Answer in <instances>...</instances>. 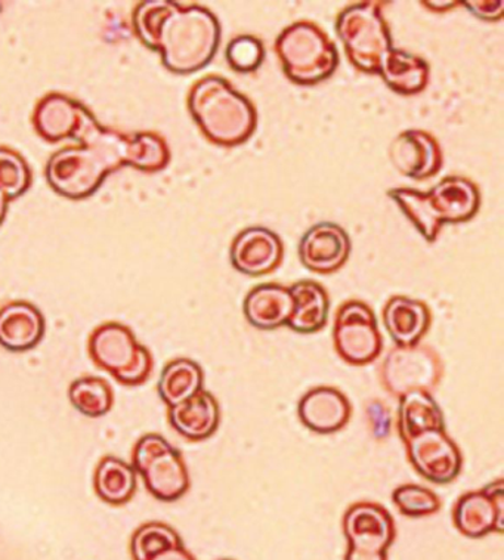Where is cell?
Listing matches in <instances>:
<instances>
[{"instance_id": "d6986e66", "label": "cell", "mask_w": 504, "mask_h": 560, "mask_svg": "<svg viewBox=\"0 0 504 560\" xmlns=\"http://www.w3.org/2000/svg\"><path fill=\"white\" fill-rule=\"evenodd\" d=\"M384 324L397 347H415L430 331V306L418 299L392 296L384 307Z\"/></svg>"}, {"instance_id": "8d00e7d4", "label": "cell", "mask_w": 504, "mask_h": 560, "mask_svg": "<svg viewBox=\"0 0 504 560\" xmlns=\"http://www.w3.org/2000/svg\"><path fill=\"white\" fill-rule=\"evenodd\" d=\"M423 5L432 11H448L459 5V2H423Z\"/></svg>"}, {"instance_id": "7a4b0ae2", "label": "cell", "mask_w": 504, "mask_h": 560, "mask_svg": "<svg viewBox=\"0 0 504 560\" xmlns=\"http://www.w3.org/2000/svg\"><path fill=\"white\" fill-rule=\"evenodd\" d=\"M133 25L142 44L161 52L176 74H191L212 62L221 44V24L208 8L171 0H146L137 7Z\"/></svg>"}, {"instance_id": "2e32d148", "label": "cell", "mask_w": 504, "mask_h": 560, "mask_svg": "<svg viewBox=\"0 0 504 560\" xmlns=\"http://www.w3.org/2000/svg\"><path fill=\"white\" fill-rule=\"evenodd\" d=\"M352 244L350 235L333 222H320L310 226L301 240L302 265L317 273L339 271L350 259Z\"/></svg>"}, {"instance_id": "9c48e42d", "label": "cell", "mask_w": 504, "mask_h": 560, "mask_svg": "<svg viewBox=\"0 0 504 560\" xmlns=\"http://www.w3.org/2000/svg\"><path fill=\"white\" fill-rule=\"evenodd\" d=\"M444 365L438 352L426 345L390 349L380 365V382L395 398L409 392L435 390L443 378Z\"/></svg>"}, {"instance_id": "6da1fadb", "label": "cell", "mask_w": 504, "mask_h": 560, "mask_svg": "<svg viewBox=\"0 0 504 560\" xmlns=\"http://www.w3.org/2000/svg\"><path fill=\"white\" fill-rule=\"evenodd\" d=\"M71 138L79 139L83 145L58 151L46 167L50 187L69 199L92 196L105 176L121 166L159 172L165 170L171 160L169 147L161 135H125L105 129L87 109Z\"/></svg>"}, {"instance_id": "d4e9b609", "label": "cell", "mask_w": 504, "mask_h": 560, "mask_svg": "<svg viewBox=\"0 0 504 560\" xmlns=\"http://www.w3.org/2000/svg\"><path fill=\"white\" fill-rule=\"evenodd\" d=\"M397 428L406 442L419 433L445 429L444 412L430 392H409L400 398Z\"/></svg>"}, {"instance_id": "30bf717a", "label": "cell", "mask_w": 504, "mask_h": 560, "mask_svg": "<svg viewBox=\"0 0 504 560\" xmlns=\"http://www.w3.org/2000/svg\"><path fill=\"white\" fill-rule=\"evenodd\" d=\"M333 343L340 360L348 364L367 365L380 357L384 339L372 307L361 301H348L335 317Z\"/></svg>"}, {"instance_id": "cb8c5ba5", "label": "cell", "mask_w": 504, "mask_h": 560, "mask_svg": "<svg viewBox=\"0 0 504 560\" xmlns=\"http://www.w3.org/2000/svg\"><path fill=\"white\" fill-rule=\"evenodd\" d=\"M83 112L85 107L78 101L52 94L45 96L37 105L33 121L40 137L56 142L74 133Z\"/></svg>"}, {"instance_id": "52a82bcc", "label": "cell", "mask_w": 504, "mask_h": 560, "mask_svg": "<svg viewBox=\"0 0 504 560\" xmlns=\"http://www.w3.org/2000/svg\"><path fill=\"white\" fill-rule=\"evenodd\" d=\"M90 355L96 368L110 373L125 386L144 385L154 369L149 349L120 323H105L95 328L90 339Z\"/></svg>"}, {"instance_id": "e575fe53", "label": "cell", "mask_w": 504, "mask_h": 560, "mask_svg": "<svg viewBox=\"0 0 504 560\" xmlns=\"http://www.w3.org/2000/svg\"><path fill=\"white\" fill-rule=\"evenodd\" d=\"M150 560H196V558L183 545L162 551V553L155 555Z\"/></svg>"}, {"instance_id": "f35d334b", "label": "cell", "mask_w": 504, "mask_h": 560, "mask_svg": "<svg viewBox=\"0 0 504 560\" xmlns=\"http://www.w3.org/2000/svg\"><path fill=\"white\" fill-rule=\"evenodd\" d=\"M220 560H233V559H220Z\"/></svg>"}, {"instance_id": "484cf974", "label": "cell", "mask_w": 504, "mask_h": 560, "mask_svg": "<svg viewBox=\"0 0 504 560\" xmlns=\"http://www.w3.org/2000/svg\"><path fill=\"white\" fill-rule=\"evenodd\" d=\"M96 495L112 506H124L137 492V471L120 458H101L94 474Z\"/></svg>"}, {"instance_id": "ac0fdd59", "label": "cell", "mask_w": 504, "mask_h": 560, "mask_svg": "<svg viewBox=\"0 0 504 560\" xmlns=\"http://www.w3.org/2000/svg\"><path fill=\"white\" fill-rule=\"evenodd\" d=\"M45 318L32 303L16 301L0 310V347L10 352L35 349L45 336Z\"/></svg>"}, {"instance_id": "74e56055", "label": "cell", "mask_w": 504, "mask_h": 560, "mask_svg": "<svg viewBox=\"0 0 504 560\" xmlns=\"http://www.w3.org/2000/svg\"><path fill=\"white\" fill-rule=\"evenodd\" d=\"M7 205H8L7 196L2 191H0V223H2L3 219H5Z\"/></svg>"}, {"instance_id": "ba28073f", "label": "cell", "mask_w": 504, "mask_h": 560, "mask_svg": "<svg viewBox=\"0 0 504 560\" xmlns=\"http://www.w3.org/2000/svg\"><path fill=\"white\" fill-rule=\"evenodd\" d=\"M132 466L150 494L159 501H178L190 490V471L183 454L157 433H149L137 442Z\"/></svg>"}, {"instance_id": "8992f818", "label": "cell", "mask_w": 504, "mask_h": 560, "mask_svg": "<svg viewBox=\"0 0 504 560\" xmlns=\"http://www.w3.org/2000/svg\"><path fill=\"white\" fill-rule=\"evenodd\" d=\"M336 32L355 69L379 74L385 55L392 49V37L379 2H359L344 8L336 21Z\"/></svg>"}, {"instance_id": "4316f807", "label": "cell", "mask_w": 504, "mask_h": 560, "mask_svg": "<svg viewBox=\"0 0 504 560\" xmlns=\"http://www.w3.org/2000/svg\"><path fill=\"white\" fill-rule=\"evenodd\" d=\"M204 373L190 358H176L165 365L159 378L157 390L167 407L188 401L203 390Z\"/></svg>"}, {"instance_id": "1f68e13d", "label": "cell", "mask_w": 504, "mask_h": 560, "mask_svg": "<svg viewBox=\"0 0 504 560\" xmlns=\"http://www.w3.org/2000/svg\"><path fill=\"white\" fill-rule=\"evenodd\" d=\"M225 58L237 73H254L265 60L263 42L251 35L234 37L226 46Z\"/></svg>"}, {"instance_id": "9a60e30c", "label": "cell", "mask_w": 504, "mask_h": 560, "mask_svg": "<svg viewBox=\"0 0 504 560\" xmlns=\"http://www.w3.org/2000/svg\"><path fill=\"white\" fill-rule=\"evenodd\" d=\"M283 258V242L274 231L263 226L243 230L231 244V264L247 277H263L274 272Z\"/></svg>"}, {"instance_id": "d590c367", "label": "cell", "mask_w": 504, "mask_h": 560, "mask_svg": "<svg viewBox=\"0 0 504 560\" xmlns=\"http://www.w3.org/2000/svg\"><path fill=\"white\" fill-rule=\"evenodd\" d=\"M344 560H388V553H363L348 549Z\"/></svg>"}, {"instance_id": "277c9868", "label": "cell", "mask_w": 504, "mask_h": 560, "mask_svg": "<svg viewBox=\"0 0 504 560\" xmlns=\"http://www.w3.org/2000/svg\"><path fill=\"white\" fill-rule=\"evenodd\" d=\"M388 197L430 243L436 242L444 223L469 222L481 208L480 188L464 176H447L427 192L392 188Z\"/></svg>"}, {"instance_id": "4dcf8cb0", "label": "cell", "mask_w": 504, "mask_h": 560, "mask_svg": "<svg viewBox=\"0 0 504 560\" xmlns=\"http://www.w3.org/2000/svg\"><path fill=\"white\" fill-rule=\"evenodd\" d=\"M31 170L15 151L0 147V191L8 200L23 196L31 187Z\"/></svg>"}, {"instance_id": "44dd1931", "label": "cell", "mask_w": 504, "mask_h": 560, "mask_svg": "<svg viewBox=\"0 0 504 560\" xmlns=\"http://www.w3.org/2000/svg\"><path fill=\"white\" fill-rule=\"evenodd\" d=\"M243 311L250 326L259 330H276L288 326L293 311L290 288L276 283L256 285L247 293Z\"/></svg>"}, {"instance_id": "ffe728a7", "label": "cell", "mask_w": 504, "mask_h": 560, "mask_svg": "<svg viewBox=\"0 0 504 560\" xmlns=\"http://www.w3.org/2000/svg\"><path fill=\"white\" fill-rule=\"evenodd\" d=\"M171 427L185 440L200 442L215 435L221 424V407L208 390H201L188 401L169 408Z\"/></svg>"}, {"instance_id": "836d02e7", "label": "cell", "mask_w": 504, "mask_h": 560, "mask_svg": "<svg viewBox=\"0 0 504 560\" xmlns=\"http://www.w3.org/2000/svg\"><path fill=\"white\" fill-rule=\"evenodd\" d=\"M464 5L478 19L499 21L503 19V0H465Z\"/></svg>"}, {"instance_id": "f546056e", "label": "cell", "mask_w": 504, "mask_h": 560, "mask_svg": "<svg viewBox=\"0 0 504 560\" xmlns=\"http://www.w3.org/2000/svg\"><path fill=\"white\" fill-rule=\"evenodd\" d=\"M395 508L401 515L409 517H426L441 511V499L430 488L406 483L395 488L392 492Z\"/></svg>"}, {"instance_id": "3957f363", "label": "cell", "mask_w": 504, "mask_h": 560, "mask_svg": "<svg viewBox=\"0 0 504 560\" xmlns=\"http://www.w3.org/2000/svg\"><path fill=\"white\" fill-rule=\"evenodd\" d=\"M188 109L210 142L228 149L249 141L258 126L254 103L235 91L228 80L215 74L192 85Z\"/></svg>"}, {"instance_id": "7402d4cb", "label": "cell", "mask_w": 504, "mask_h": 560, "mask_svg": "<svg viewBox=\"0 0 504 560\" xmlns=\"http://www.w3.org/2000/svg\"><path fill=\"white\" fill-rule=\"evenodd\" d=\"M293 311L288 327L301 335H313L323 330L329 319V294L320 283L313 280L297 281L290 288Z\"/></svg>"}, {"instance_id": "e0dca14e", "label": "cell", "mask_w": 504, "mask_h": 560, "mask_svg": "<svg viewBox=\"0 0 504 560\" xmlns=\"http://www.w3.org/2000/svg\"><path fill=\"white\" fill-rule=\"evenodd\" d=\"M301 423L310 432L330 435L348 427L352 416L350 399L342 390L318 386L306 392L297 404Z\"/></svg>"}, {"instance_id": "83f0119b", "label": "cell", "mask_w": 504, "mask_h": 560, "mask_svg": "<svg viewBox=\"0 0 504 560\" xmlns=\"http://www.w3.org/2000/svg\"><path fill=\"white\" fill-rule=\"evenodd\" d=\"M69 399L75 411L90 419H99L112 411L115 395L104 378L86 376L71 383Z\"/></svg>"}, {"instance_id": "5bb4252c", "label": "cell", "mask_w": 504, "mask_h": 560, "mask_svg": "<svg viewBox=\"0 0 504 560\" xmlns=\"http://www.w3.org/2000/svg\"><path fill=\"white\" fill-rule=\"evenodd\" d=\"M389 159L395 170L407 178H432L443 167V150L434 135L426 130L409 129L394 138Z\"/></svg>"}, {"instance_id": "f1b7e54d", "label": "cell", "mask_w": 504, "mask_h": 560, "mask_svg": "<svg viewBox=\"0 0 504 560\" xmlns=\"http://www.w3.org/2000/svg\"><path fill=\"white\" fill-rule=\"evenodd\" d=\"M179 534L163 522L141 525L130 538V555L133 560H150L172 547L183 546Z\"/></svg>"}, {"instance_id": "7c38bea8", "label": "cell", "mask_w": 504, "mask_h": 560, "mask_svg": "<svg viewBox=\"0 0 504 560\" xmlns=\"http://www.w3.org/2000/svg\"><path fill=\"white\" fill-rule=\"evenodd\" d=\"M453 522L460 534L482 538L504 529L503 479L489 483L478 491L461 495L453 509Z\"/></svg>"}, {"instance_id": "8fae6325", "label": "cell", "mask_w": 504, "mask_h": 560, "mask_svg": "<svg viewBox=\"0 0 504 560\" xmlns=\"http://www.w3.org/2000/svg\"><path fill=\"white\" fill-rule=\"evenodd\" d=\"M405 445L411 466L426 481L445 486L459 478L464 456L445 429L419 433Z\"/></svg>"}, {"instance_id": "d6a6232c", "label": "cell", "mask_w": 504, "mask_h": 560, "mask_svg": "<svg viewBox=\"0 0 504 560\" xmlns=\"http://www.w3.org/2000/svg\"><path fill=\"white\" fill-rule=\"evenodd\" d=\"M367 417L370 427H372V432L377 440H382V438L388 436L390 432V412L388 408L385 407L384 402L380 401H372L367 407Z\"/></svg>"}, {"instance_id": "5b68a950", "label": "cell", "mask_w": 504, "mask_h": 560, "mask_svg": "<svg viewBox=\"0 0 504 560\" xmlns=\"http://www.w3.org/2000/svg\"><path fill=\"white\" fill-rule=\"evenodd\" d=\"M276 52L284 74L301 86L325 82L339 66L333 40L313 21H297L285 27L277 37Z\"/></svg>"}, {"instance_id": "603a6c76", "label": "cell", "mask_w": 504, "mask_h": 560, "mask_svg": "<svg viewBox=\"0 0 504 560\" xmlns=\"http://www.w3.org/2000/svg\"><path fill=\"white\" fill-rule=\"evenodd\" d=\"M379 74L386 85L400 95H415L426 90L431 67L419 55L390 49L382 61Z\"/></svg>"}, {"instance_id": "4fadbf2b", "label": "cell", "mask_w": 504, "mask_h": 560, "mask_svg": "<svg viewBox=\"0 0 504 560\" xmlns=\"http://www.w3.org/2000/svg\"><path fill=\"white\" fill-rule=\"evenodd\" d=\"M343 534L348 549L363 553H388L397 537L394 517L380 504L360 501L343 516Z\"/></svg>"}]
</instances>
